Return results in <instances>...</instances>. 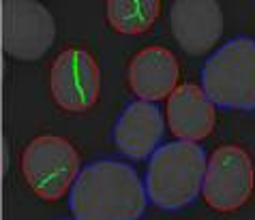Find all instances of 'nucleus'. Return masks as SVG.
Segmentation results:
<instances>
[{
  "label": "nucleus",
  "mask_w": 255,
  "mask_h": 220,
  "mask_svg": "<svg viewBox=\"0 0 255 220\" xmlns=\"http://www.w3.org/2000/svg\"><path fill=\"white\" fill-rule=\"evenodd\" d=\"M148 195L129 162L105 158L82 169L69 195L73 220H139Z\"/></svg>",
  "instance_id": "1"
},
{
  "label": "nucleus",
  "mask_w": 255,
  "mask_h": 220,
  "mask_svg": "<svg viewBox=\"0 0 255 220\" xmlns=\"http://www.w3.org/2000/svg\"><path fill=\"white\" fill-rule=\"evenodd\" d=\"M206 169L208 160L202 146L178 139L163 144L148 160L144 177L148 201L167 212L187 208L202 195Z\"/></svg>",
  "instance_id": "2"
},
{
  "label": "nucleus",
  "mask_w": 255,
  "mask_h": 220,
  "mask_svg": "<svg viewBox=\"0 0 255 220\" xmlns=\"http://www.w3.org/2000/svg\"><path fill=\"white\" fill-rule=\"evenodd\" d=\"M202 88L225 109H255V41L236 37L221 45L202 69Z\"/></svg>",
  "instance_id": "3"
},
{
  "label": "nucleus",
  "mask_w": 255,
  "mask_h": 220,
  "mask_svg": "<svg viewBox=\"0 0 255 220\" xmlns=\"http://www.w3.org/2000/svg\"><path fill=\"white\" fill-rule=\"evenodd\" d=\"M22 173L39 199L58 201L73 190L82 173V160L69 139L41 135L26 146L22 154Z\"/></svg>",
  "instance_id": "4"
},
{
  "label": "nucleus",
  "mask_w": 255,
  "mask_h": 220,
  "mask_svg": "<svg viewBox=\"0 0 255 220\" xmlns=\"http://www.w3.org/2000/svg\"><path fill=\"white\" fill-rule=\"evenodd\" d=\"M0 32L4 52L15 60L32 62L43 58L54 45L56 22L47 6L34 0L0 2Z\"/></svg>",
  "instance_id": "5"
},
{
  "label": "nucleus",
  "mask_w": 255,
  "mask_h": 220,
  "mask_svg": "<svg viewBox=\"0 0 255 220\" xmlns=\"http://www.w3.org/2000/svg\"><path fill=\"white\" fill-rule=\"evenodd\" d=\"M253 160L240 146H221L210 154L202 197L221 214L236 212L253 195Z\"/></svg>",
  "instance_id": "6"
},
{
  "label": "nucleus",
  "mask_w": 255,
  "mask_h": 220,
  "mask_svg": "<svg viewBox=\"0 0 255 220\" xmlns=\"http://www.w3.org/2000/svg\"><path fill=\"white\" fill-rule=\"evenodd\" d=\"M54 101L69 113H84L99 101L101 69L82 47H69L56 56L49 71Z\"/></svg>",
  "instance_id": "7"
},
{
  "label": "nucleus",
  "mask_w": 255,
  "mask_h": 220,
  "mask_svg": "<svg viewBox=\"0 0 255 220\" xmlns=\"http://www.w3.org/2000/svg\"><path fill=\"white\" fill-rule=\"evenodd\" d=\"M169 26L191 56H206L223 34V11L215 0H178L169 9Z\"/></svg>",
  "instance_id": "8"
},
{
  "label": "nucleus",
  "mask_w": 255,
  "mask_h": 220,
  "mask_svg": "<svg viewBox=\"0 0 255 220\" xmlns=\"http://www.w3.org/2000/svg\"><path fill=\"white\" fill-rule=\"evenodd\" d=\"M129 88L137 101L159 103L167 101L178 88L180 67L167 47L150 45L133 56L129 62Z\"/></svg>",
  "instance_id": "9"
},
{
  "label": "nucleus",
  "mask_w": 255,
  "mask_h": 220,
  "mask_svg": "<svg viewBox=\"0 0 255 220\" xmlns=\"http://www.w3.org/2000/svg\"><path fill=\"white\" fill-rule=\"evenodd\" d=\"M165 133V118L154 103L133 101L127 105L114 126V144L123 156L131 160H146L159 150Z\"/></svg>",
  "instance_id": "10"
},
{
  "label": "nucleus",
  "mask_w": 255,
  "mask_h": 220,
  "mask_svg": "<svg viewBox=\"0 0 255 220\" xmlns=\"http://www.w3.org/2000/svg\"><path fill=\"white\" fill-rule=\"evenodd\" d=\"M217 105L210 101L202 86L180 83L165 105V122L178 141L206 139L217 122Z\"/></svg>",
  "instance_id": "11"
},
{
  "label": "nucleus",
  "mask_w": 255,
  "mask_h": 220,
  "mask_svg": "<svg viewBox=\"0 0 255 220\" xmlns=\"http://www.w3.org/2000/svg\"><path fill=\"white\" fill-rule=\"evenodd\" d=\"M161 13L159 0H110L105 15L112 30L118 34H144L152 28Z\"/></svg>",
  "instance_id": "12"
},
{
  "label": "nucleus",
  "mask_w": 255,
  "mask_h": 220,
  "mask_svg": "<svg viewBox=\"0 0 255 220\" xmlns=\"http://www.w3.org/2000/svg\"><path fill=\"white\" fill-rule=\"evenodd\" d=\"M6 167H9V147H6V141H2V175L6 173Z\"/></svg>",
  "instance_id": "13"
}]
</instances>
